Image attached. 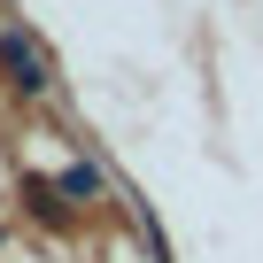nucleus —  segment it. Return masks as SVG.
<instances>
[{
	"label": "nucleus",
	"mask_w": 263,
	"mask_h": 263,
	"mask_svg": "<svg viewBox=\"0 0 263 263\" xmlns=\"http://www.w3.org/2000/svg\"><path fill=\"white\" fill-rule=\"evenodd\" d=\"M0 62H8V78H16L24 93H47V85H54V62H47V54L31 47V31H16V24L0 31Z\"/></svg>",
	"instance_id": "nucleus-1"
}]
</instances>
